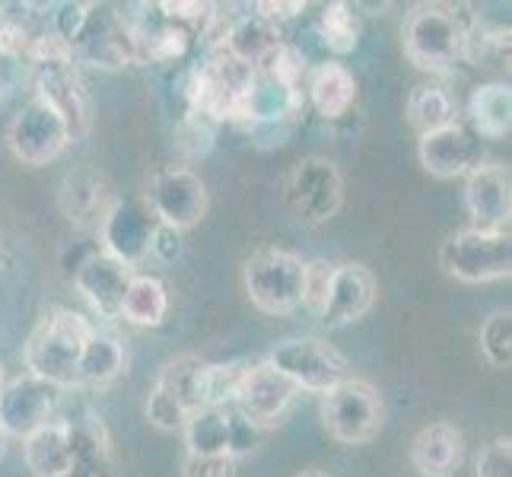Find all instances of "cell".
<instances>
[{"instance_id":"52a82bcc","label":"cell","mask_w":512,"mask_h":477,"mask_svg":"<svg viewBox=\"0 0 512 477\" xmlns=\"http://www.w3.org/2000/svg\"><path fill=\"white\" fill-rule=\"evenodd\" d=\"M284 201L290 207V214L309 226H319L328 223L331 217H338V210L344 204V182L338 166L322 156L299 159L284 182Z\"/></svg>"},{"instance_id":"7c38bea8","label":"cell","mask_w":512,"mask_h":477,"mask_svg":"<svg viewBox=\"0 0 512 477\" xmlns=\"http://www.w3.org/2000/svg\"><path fill=\"white\" fill-rule=\"evenodd\" d=\"M61 404V388L35 376H20L0 392V433L26 439L55 420Z\"/></svg>"},{"instance_id":"d6986e66","label":"cell","mask_w":512,"mask_h":477,"mask_svg":"<svg viewBox=\"0 0 512 477\" xmlns=\"http://www.w3.org/2000/svg\"><path fill=\"white\" fill-rule=\"evenodd\" d=\"M134 271L105 252L86 255L74 271V287L99 318H118Z\"/></svg>"},{"instance_id":"44dd1931","label":"cell","mask_w":512,"mask_h":477,"mask_svg":"<svg viewBox=\"0 0 512 477\" xmlns=\"http://www.w3.org/2000/svg\"><path fill=\"white\" fill-rule=\"evenodd\" d=\"M462 458L465 436L446 420L423 427L411 443V465L420 477H452L462 468Z\"/></svg>"},{"instance_id":"d590c367","label":"cell","mask_w":512,"mask_h":477,"mask_svg":"<svg viewBox=\"0 0 512 477\" xmlns=\"http://www.w3.org/2000/svg\"><path fill=\"white\" fill-rule=\"evenodd\" d=\"M144 414L150 420V427L163 430V433H179L185 427V420H188V411L182 408V404L175 401L172 395H166L163 388H156V385L147 392Z\"/></svg>"},{"instance_id":"83f0119b","label":"cell","mask_w":512,"mask_h":477,"mask_svg":"<svg viewBox=\"0 0 512 477\" xmlns=\"http://www.w3.org/2000/svg\"><path fill=\"white\" fill-rule=\"evenodd\" d=\"M125 373V347L115 334H105L96 328V334L83 347L80 357V388L83 385H109Z\"/></svg>"},{"instance_id":"f6af8a7d","label":"cell","mask_w":512,"mask_h":477,"mask_svg":"<svg viewBox=\"0 0 512 477\" xmlns=\"http://www.w3.org/2000/svg\"><path fill=\"white\" fill-rule=\"evenodd\" d=\"M4 449H7V436L0 433V458H4Z\"/></svg>"},{"instance_id":"7a4b0ae2","label":"cell","mask_w":512,"mask_h":477,"mask_svg":"<svg viewBox=\"0 0 512 477\" xmlns=\"http://www.w3.org/2000/svg\"><path fill=\"white\" fill-rule=\"evenodd\" d=\"M468 23L443 4H420L408 13L401 29L404 58L427 74H449L465 61L468 51Z\"/></svg>"},{"instance_id":"6da1fadb","label":"cell","mask_w":512,"mask_h":477,"mask_svg":"<svg viewBox=\"0 0 512 477\" xmlns=\"http://www.w3.org/2000/svg\"><path fill=\"white\" fill-rule=\"evenodd\" d=\"M93 334L96 325L86 315L74 309H51L39 328L29 334L23 350L29 376L55 385L61 392L80 388V357Z\"/></svg>"},{"instance_id":"ee69618b","label":"cell","mask_w":512,"mask_h":477,"mask_svg":"<svg viewBox=\"0 0 512 477\" xmlns=\"http://www.w3.org/2000/svg\"><path fill=\"white\" fill-rule=\"evenodd\" d=\"M4 385H7V373H4V363H0V392H4Z\"/></svg>"},{"instance_id":"f546056e","label":"cell","mask_w":512,"mask_h":477,"mask_svg":"<svg viewBox=\"0 0 512 477\" xmlns=\"http://www.w3.org/2000/svg\"><path fill=\"white\" fill-rule=\"evenodd\" d=\"M204 360L194 357V353H182V357H175L169 363H163L160 376H156V388H163L166 395H172L175 401L182 404V408L188 411V417L194 411H201L198 404V373H201Z\"/></svg>"},{"instance_id":"ac0fdd59","label":"cell","mask_w":512,"mask_h":477,"mask_svg":"<svg viewBox=\"0 0 512 477\" xmlns=\"http://www.w3.org/2000/svg\"><path fill=\"white\" fill-rule=\"evenodd\" d=\"M376 306V277L363 264H334L328 296L322 303V325L325 328H347Z\"/></svg>"},{"instance_id":"ab89813d","label":"cell","mask_w":512,"mask_h":477,"mask_svg":"<svg viewBox=\"0 0 512 477\" xmlns=\"http://www.w3.org/2000/svg\"><path fill=\"white\" fill-rule=\"evenodd\" d=\"M331 271H334V264H328V261H306L303 306L322 312V303H325V296H328V284H331Z\"/></svg>"},{"instance_id":"e0dca14e","label":"cell","mask_w":512,"mask_h":477,"mask_svg":"<svg viewBox=\"0 0 512 477\" xmlns=\"http://www.w3.org/2000/svg\"><path fill=\"white\" fill-rule=\"evenodd\" d=\"M156 220L144 207L134 201H115L109 214L99 223V239L102 252L121 261L125 268H137L140 261L150 258V236H153Z\"/></svg>"},{"instance_id":"2e32d148","label":"cell","mask_w":512,"mask_h":477,"mask_svg":"<svg viewBox=\"0 0 512 477\" xmlns=\"http://www.w3.org/2000/svg\"><path fill=\"white\" fill-rule=\"evenodd\" d=\"M420 166L427 169L433 179H465V175L481 166V137L465 125H446L439 131L420 134L417 144Z\"/></svg>"},{"instance_id":"8fae6325","label":"cell","mask_w":512,"mask_h":477,"mask_svg":"<svg viewBox=\"0 0 512 477\" xmlns=\"http://www.w3.org/2000/svg\"><path fill=\"white\" fill-rule=\"evenodd\" d=\"M39 102H45L51 112H55L64 128L70 144H77L93 125V102L86 93L83 80L77 77L74 64H48V67H35V93Z\"/></svg>"},{"instance_id":"9c48e42d","label":"cell","mask_w":512,"mask_h":477,"mask_svg":"<svg viewBox=\"0 0 512 477\" xmlns=\"http://www.w3.org/2000/svg\"><path fill=\"white\" fill-rule=\"evenodd\" d=\"M150 210L160 226H169L175 233L198 226L207 214V185L198 172L185 166H172L160 172L150 185Z\"/></svg>"},{"instance_id":"7402d4cb","label":"cell","mask_w":512,"mask_h":477,"mask_svg":"<svg viewBox=\"0 0 512 477\" xmlns=\"http://www.w3.org/2000/svg\"><path fill=\"white\" fill-rule=\"evenodd\" d=\"M67 433L74 446V465L64 477H112V443L96 414L67 420Z\"/></svg>"},{"instance_id":"836d02e7","label":"cell","mask_w":512,"mask_h":477,"mask_svg":"<svg viewBox=\"0 0 512 477\" xmlns=\"http://www.w3.org/2000/svg\"><path fill=\"white\" fill-rule=\"evenodd\" d=\"M255 70L264 77L277 80V83L290 86V90H299V83H303V77H306V55L296 45L280 42Z\"/></svg>"},{"instance_id":"f35d334b","label":"cell","mask_w":512,"mask_h":477,"mask_svg":"<svg viewBox=\"0 0 512 477\" xmlns=\"http://www.w3.org/2000/svg\"><path fill=\"white\" fill-rule=\"evenodd\" d=\"M239 462L229 455H185L182 477H236Z\"/></svg>"},{"instance_id":"277c9868","label":"cell","mask_w":512,"mask_h":477,"mask_svg":"<svg viewBox=\"0 0 512 477\" xmlns=\"http://www.w3.org/2000/svg\"><path fill=\"white\" fill-rule=\"evenodd\" d=\"M264 363L274 366L284 379H290L296 385V392L303 388V392L328 395L331 388H338L341 382L353 379L344 353L319 338L280 341V344H274V350L268 353Z\"/></svg>"},{"instance_id":"b9f144b4","label":"cell","mask_w":512,"mask_h":477,"mask_svg":"<svg viewBox=\"0 0 512 477\" xmlns=\"http://www.w3.org/2000/svg\"><path fill=\"white\" fill-rule=\"evenodd\" d=\"M255 10H258V16H261L264 23L280 26V23H287V20H296V16L306 10V4H258Z\"/></svg>"},{"instance_id":"f1b7e54d","label":"cell","mask_w":512,"mask_h":477,"mask_svg":"<svg viewBox=\"0 0 512 477\" xmlns=\"http://www.w3.org/2000/svg\"><path fill=\"white\" fill-rule=\"evenodd\" d=\"M408 121L420 134L455 125V99L449 96V90H443V86L420 83L408 96Z\"/></svg>"},{"instance_id":"3957f363","label":"cell","mask_w":512,"mask_h":477,"mask_svg":"<svg viewBox=\"0 0 512 477\" xmlns=\"http://www.w3.org/2000/svg\"><path fill=\"white\" fill-rule=\"evenodd\" d=\"M245 293L264 315H290L303 306L306 261L287 249H261L242 268Z\"/></svg>"},{"instance_id":"ffe728a7","label":"cell","mask_w":512,"mask_h":477,"mask_svg":"<svg viewBox=\"0 0 512 477\" xmlns=\"http://www.w3.org/2000/svg\"><path fill=\"white\" fill-rule=\"evenodd\" d=\"M58 201H61V210H64V217L70 223H77V226H96L99 229L102 217L109 214V207L118 198H112L109 182H105L96 169L77 166V169H70L64 175Z\"/></svg>"},{"instance_id":"5b68a950","label":"cell","mask_w":512,"mask_h":477,"mask_svg":"<svg viewBox=\"0 0 512 477\" xmlns=\"http://www.w3.org/2000/svg\"><path fill=\"white\" fill-rule=\"evenodd\" d=\"M443 271L462 284H493L512 274V239L509 233H484V229H458L439 249Z\"/></svg>"},{"instance_id":"4316f807","label":"cell","mask_w":512,"mask_h":477,"mask_svg":"<svg viewBox=\"0 0 512 477\" xmlns=\"http://www.w3.org/2000/svg\"><path fill=\"white\" fill-rule=\"evenodd\" d=\"M169 312V293L166 284L153 274H134L121 299V315L134 328H160Z\"/></svg>"},{"instance_id":"60d3db41","label":"cell","mask_w":512,"mask_h":477,"mask_svg":"<svg viewBox=\"0 0 512 477\" xmlns=\"http://www.w3.org/2000/svg\"><path fill=\"white\" fill-rule=\"evenodd\" d=\"M182 252H185L182 233H175V229L156 223L153 226V236H150V255L156 261H163V264H172V261L182 258Z\"/></svg>"},{"instance_id":"484cf974","label":"cell","mask_w":512,"mask_h":477,"mask_svg":"<svg viewBox=\"0 0 512 477\" xmlns=\"http://www.w3.org/2000/svg\"><path fill=\"white\" fill-rule=\"evenodd\" d=\"M471 131L484 140H500L512 131V90L509 83H481L468 96Z\"/></svg>"},{"instance_id":"8d00e7d4","label":"cell","mask_w":512,"mask_h":477,"mask_svg":"<svg viewBox=\"0 0 512 477\" xmlns=\"http://www.w3.org/2000/svg\"><path fill=\"white\" fill-rule=\"evenodd\" d=\"M90 13H93V4H61V7H55V13H51V32L74 45L86 20H90Z\"/></svg>"},{"instance_id":"9a60e30c","label":"cell","mask_w":512,"mask_h":477,"mask_svg":"<svg viewBox=\"0 0 512 477\" xmlns=\"http://www.w3.org/2000/svg\"><path fill=\"white\" fill-rule=\"evenodd\" d=\"M293 398H296V385L280 376L274 366L249 363V369H245V376L239 382L233 408L245 420H252L258 430H268L274 423L284 420Z\"/></svg>"},{"instance_id":"ba28073f","label":"cell","mask_w":512,"mask_h":477,"mask_svg":"<svg viewBox=\"0 0 512 477\" xmlns=\"http://www.w3.org/2000/svg\"><path fill=\"white\" fill-rule=\"evenodd\" d=\"M182 433L188 455H229L236 462L242 455H252L264 436V430H258L252 420H245L233 404L194 411L185 420Z\"/></svg>"},{"instance_id":"8992f818","label":"cell","mask_w":512,"mask_h":477,"mask_svg":"<svg viewBox=\"0 0 512 477\" xmlns=\"http://www.w3.org/2000/svg\"><path fill=\"white\" fill-rule=\"evenodd\" d=\"M322 423L331 433V439H338V443L363 446L379 436L385 423L382 395L366 379H347L325 395Z\"/></svg>"},{"instance_id":"1f68e13d","label":"cell","mask_w":512,"mask_h":477,"mask_svg":"<svg viewBox=\"0 0 512 477\" xmlns=\"http://www.w3.org/2000/svg\"><path fill=\"white\" fill-rule=\"evenodd\" d=\"M319 39L331 55H350L360 45V16L344 0H334L319 16Z\"/></svg>"},{"instance_id":"e575fe53","label":"cell","mask_w":512,"mask_h":477,"mask_svg":"<svg viewBox=\"0 0 512 477\" xmlns=\"http://www.w3.org/2000/svg\"><path fill=\"white\" fill-rule=\"evenodd\" d=\"M214 137H217V121L207 118L204 112L188 109L185 118L179 121V128H175V147L188 159H198L214 147Z\"/></svg>"},{"instance_id":"cb8c5ba5","label":"cell","mask_w":512,"mask_h":477,"mask_svg":"<svg viewBox=\"0 0 512 477\" xmlns=\"http://www.w3.org/2000/svg\"><path fill=\"white\" fill-rule=\"evenodd\" d=\"M280 42L284 39H280L277 26L264 23L258 13H249V16H239V20H233L226 26V35H223L217 51L226 58L245 64V67H258Z\"/></svg>"},{"instance_id":"d4e9b609","label":"cell","mask_w":512,"mask_h":477,"mask_svg":"<svg viewBox=\"0 0 512 477\" xmlns=\"http://www.w3.org/2000/svg\"><path fill=\"white\" fill-rule=\"evenodd\" d=\"M23 458L32 477H64L74 465L67 420H51L48 427L23 439Z\"/></svg>"},{"instance_id":"4fadbf2b","label":"cell","mask_w":512,"mask_h":477,"mask_svg":"<svg viewBox=\"0 0 512 477\" xmlns=\"http://www.w3.org/2000/svg\"><path fill=\"white\" fill-rule=\"evenodd\" d=\"M74 58L102 67V70H118L128 64H140L137 58V39L131 32V23L125 13L112 10H96L90 13L83 32L74 39Z\"/></svg>"},{"instance_id":"7bdbcfd3","label":"cell","mask_w":512,"mask_h":477,"mask_svg":"<svg viewBox=\"0 0 512 477\" xmlns=\"http://www.w3.org/2000/svg\"><path fill=\"white\" fill-rule=\"evenodd\" d=\"M296 477H331L328 471H319V468H309V471H299Z\"/></svg>"},{"instance_id":"5bb4252c","label":"cell","mask_w":512,"mask_h":477,"mask_svg":"<svg viewBox=\"0 0 512 477\" xmlns=\"http://www.w3.org/2000/svg\"><path fill=\"white\" fill-rule=\"evenodd\" d=\"M465 210L471 229L509 233L512 217V175L503 163H481L465 175Z\"/></svg>"},{"instance_id":"30bf717a","label":"cell","mask_w":512,"mask_h":477,"mask_svg":"<svg viewBox=\"0 0 512 477\" xmlns=\"http://www.w3.org/2000/svg\"><path fill=\"white\" fill-rule=\"evenodd\" d=\"M7 144L20 163L45 166L70 147V137H67L64 121L51 112L45 102L32 96L23 109L13 115L10 131H7Z\"/></svg>"},{"instance_id":"74e56055","label":"cell","mask_w":512,"mask_h":477,"mask_svg":"<svg viewBox=\"0 0 512 477\" xmlns=\"http://www.w3.org/2000/svg\"><path fill=\"white\" fill-rule=\"evenodd\" d=\"M478 477H512V439L497 436L478 455Z\"/></svg>"},{"instance_id":"603a6c76","label":"cell","mask_w":512,"mask_h":477,"mask_svg":"<svg viewBox=\"0 0 512 477\" xmlns=\"http://www.w3.org/2000/svg\"><path fill=\"white\" fill-rule=\"evenodd\" d=\"M306 90H309V102L315 112L328 121H338L353 109V102H357V77L350 74V67L328 61L312 70Z\"/></svg>"},{"instance_id":"4dcf8cb0","label":"cell","mask_w":512,"mask_h":477,"mask_svg":"<svg viewBox=\"0 0 512 477\" xmlns=\"http://www.w3.org/2000/svg\"><path fill=\"white\" fill-rule=\"evenodd\" d=\"M249 363H204L198 373V404L201 408H226L236 401L239 382Z\"/></svg>"},{"instance_id":"d6a6232c","label":"cell","mask_w":512,"mask_h":477,"mask_svg":"<svg viewBox=\"0 0 512 477\" xmlns=\"http://www.w3.org/2000/svg\"><path fill=\"white\" fill-rule=\"evenodd\" d=\"M481 353L490 366L509 369L512 363V312L509 309H497L481 325Z\"/></svg>"}]
</instances>
